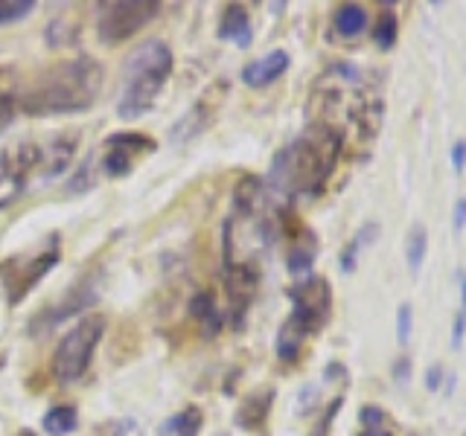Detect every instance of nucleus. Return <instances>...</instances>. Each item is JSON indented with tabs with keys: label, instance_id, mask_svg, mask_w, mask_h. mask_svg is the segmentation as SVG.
<instances>
[{
	"label": "nucleus",
	"instance_id": "f257e3e1",
	"mask_svg": "<svg viewBox=\"0 0 466 436\" xmlns=\"http://www.w3.org/2000/svg\"><path fill=\"white\" fill-rule=\"evenodd\" d=\"M344 137L333 125H309L295 143L280 149L271 161L268 184L283 195H321L335 172Z\"/></svg>",
	"mask_w": 466,
	"mask_h": 436
},
{
	"label": "nucleus",
	"instance_id": "f03ea898",
	"mask_svg": "<svg viewBox=\"0 0 466 436\" xmlns=\"http://www.w3.org/2000/svg\"><path fill=\"white\" fill-rule=\"evenodd\" d=\"M102 90V67L93 55L58 62L38 73L35 82L18 96V105L32 116L79 114L88 111Z\"/></svg>",
	"mask_w": 466,
	"mask_h": 436
},
{
	"label": "nucleus",
	"instance_id": "7ed1b4c3",
	"mask_svg": "<svg viewBox=\"0 0 466 436\" xmlns=\"http://www.w3.org/2000/svg\"><path fill=\"white\" fill-rule=\"evenodd\" d=\"M172 73V50L161 38H149L138 44L123 64V93L116 102L120 120H140L154 108V99L164 90Z\"/></svg>",
	"mask_w": 466,
	"mask_h": 436
},
{
	"label": "nucleus",
	"instance_id": "20e7f679",
	"mask_svg": "<svg viewBox=\"0 0 466 436\" xmlns=\"http://www.w3.org/2000/svg\"><path fill=\"white\" fill-rule=\"evenodd\" d=\"M58 242H62L58 233H50L41 247L9 256V259L0 262V285L6 291L9 306L24 303L29 291L58 265V259H62V245Z\"/></svg>",
	"mask_w": 466,
	"mask_h": 436
},
{
	"label": "nucleus",
	"instance_id": "39448f33",
	"mask_svg": "<svg viewBox=\"0 0 466 436\" xmlns=\"http://www.w3.org/2000/svg\"><path fill=\"white\" fill-rule=\"evenodd\" d=\"M105 326H108L105 314H82V320L62 338V343H58L53 355V375L62 384H73L85 375L93 352L105 334Z\"/></svg>",
	"mask_w": 466,
	"mask_h": 436
},
{
	"label": "nucleus",
	"instance_id": "423d86ee",
	"mask_svg": "<svg viewBox=\"0 0 466 436\" xmlns=\"http://www.w3.org/2000/svg\"><path fill=\"white\" fill-rule=\"evenodd\" d=\"M158 4L154 0H111V4H100V18H96V32L100 41L105 44H120L134 32H140L149 21L158 15Z\"/></svg>",
	"mask_w": 466,
	"mask_h": 436
},
{
	"label": "nucleus",
	"instance_id": "0eeeda50",
	"mask_svg": "<svg viewBox=\"0 0 466 436\" xmlns=\"http://www.w3.org/2000/svg\"><path fill=\"white\" fill-rule=\"evenodd\" d=\"M291 300V320L306 334H315L326 326L329 311H333V288L324 276H306L303 282L288 288Z\"/></svg>",
	"mask_w": 466,
	"mask_h": 436
},
{
	"label": "nucleus",
	"instance_id": "6e6552de",
	"mask_svg": "<svg viewBox=\"0 0 466 436\" xmlns=\"http://www.w3.org/2000/svg\"><path fill=\"white\" fill-rule=\"evenodd\" d=\"M41 161H44V149L32 143H21L0 154V207H6L15 195H21L29 172Z\"/></svg>",
	"mask_w": 466,
	"mask_h": 436
},
{
	"label": "nucleus",
	"instance_id": "1a4fd4ad",
	"mask_svg": "<svg viewBox=\"0 0 466 436\" xmlns=\"http://www.w3.org/2000/svg\"><path fill=\"white\" fill-rule=\"evenodd\" d=\"M260 285V271L251 262H230L225 265V288H227V303H230V317L233 323H242V314L248 311L251 300Z\"/></svg>",
	"mask_w": 466,
	"mask_h": 436
},
{
	"label": "nucleus",
	"instance_id": "9d476101",
	"mask_svg": "<svg viewBox=\"0 0 466 436\" xmlns=\"http://www.w3.org/2000/svg\"><path fill=\"white\" fill-rule=\"evenodd\" d=\"M96 300H100V294H96L91 285H88V288H73V291L65 297V303H58L55 308H47L44 314H38L35 320H32V326H29V332L44 334V332L55 329L62 320H67V317L85 314L91 306H96Z\"/></svg>",
	"mask_w": 466,
	"mask_h": 436
},
{
	"label": "nucleus",
	"instance_id": "9b49d317",
	"mask_svg": "<svg viewBox=\"0 0 466 436\" xmlns=\"http://www.w3.org/2000/svg\"><path fill=\"white\" fill-rule=\"evenodd\" d=\"M286 70H288V53L286 50H271L268 55H262V58H257V62L242 67V82L248 88H265L271 82H277Z\"/></svg>",
	"mask_w": 466,
	"mask_h": 436
},
{
	"label": "nucleus",
	"instance_id": "f8f14e48",
	"mask_svg": "<svg viewBox=\"0 0 466 436\" xmlns=\"http://www.w3.org/2000/svg\"><path fill=\"white\" fill-rule=\"evenodd\" d=\"M219 38L222 41H230L237 47H251L254 41V29H251V15L245 6L239 4H227L222 9V18H219Z\"/></svg>",
	"mask_w": 466,
	"mask_h": 436
},
{
	"label": "nucleus",
	"instance_id": "ddd939ff",
	"mask_svg": "<svg viewBox=\"0 0 466 436\" xmlns=\"http://www.w3.org/2000/svg\"><path fill=\"white\" fill-rule=\"evenodd\" d=\"M274 387H265V390H257V393H251L248 399L242 402V407L237 410V425L242 430H260L268 419V413H271V404H274Z\"/></svg>",
	"mask_w": 466,
	"mask_h": 436
},
{
	"label": "nucleus",
	"instance_id": "4468645a",
	"mask_svg": "<svg viewBox=\"0 0 466 436\" xmlns=\"http://www.w3.org/2000/svg\"><path fill=\"white\" fill-rule=\"evenodd\" d=\"M379 236H382V224H379V222H367V224H361V227L356 230L353 239H350V242L344 245L341 256H338L341 271H344V273H353V271L359 268V256H361L367 247H371V245H376Z\"/></svg>",
	"mask_w": 466,
	"mask_h": 436
},
{
	"label": "nucleus",
	"instance_id": "2eb2a0df",
	"mask_svg": "<svg viewBox=\"0 0 466 436\" xmlns=\"http://www.w3.org/2000/svg\"><path fill=\"white\" fill-rule=\"evenodd\" d=\"M210 123V111H207V102H196L178 123L172 125L169 131V143L172 146H187L192 137H199L204 131V125Z\"/></svg>",
	"mask_w": 466,
	"mask_h": 436
},
{
	"label": "nucleus",
	"instance_id": "dca6fc26",
	"mask_svg": "<svg viewBox=\"0 0 466 436\" xmlns=\"http://www.w3.org/2000/svg\"><path fill=\"white\" fill-rule=\"evenodd\" d=\"M315 256H318V239L309 230H303L300 233V239H295V245H291V250H288V271L295 273V276H303V273H309L312 271V265H315Z\"/></svg>",
	"mask_w": 466,
	"mask_h": 436
},
{
	"label": "nucleus",
	"instance_id": "f3484780",
	"mask_svg": "<svg viewBox=\"0 0 466 436\" xmlns=\"http://www.w3.org/2000/svg\"><path fill=\"white\" fill-rule=\"evenodd\" d=\"M303 341H306V332L288 317V320L280 326V332H277V343H274L277 358H280L283 364H295V361L300 358Z\"/></svg>",
	"mask_w": 466,
	"mask_h": 436
},
{
	"label": "nucleus",
	"instance_id": "a211bd4d",
	"mask_svg": "<svg viewBox=\"0 0 466 436\" xmlns=\"http://www.w3.org/2000/svg\"><path fill=\"white\" fill-rule=\"evenodd\" d=\"M333 27L344 38H356L367 29V9L361 4H341L333 15Z\"/></svg>",
	"mask_w": 466,
	"mask_h": 436
},
{
	"label": "nucleus",
	"instance_id": "6ab92c4d",
	"mask_svg": "<svg viewBox=\"0 0 466 436\" xmlns=\"http://www.w3.org/2000/svg\"><path fill=\"white\" fill-rule=\"evenodd\" d=\"M189 314L196 317V320L207 323L210 338L225 326V314L216 308V297H213V291H199L196 297H192V300H189Z\"/></svg>",
	"mask_w": 466,
	"mask_h": 436
},
{
	"label": "nucleus",
	"instance_id": "aec40b11",
	"mask_svg": "<svg viewBox=\"0 0 466 436\" xmlns=\"http://www.w3.org/2000/svg\"><path fill=\"white\" fill-rule=\"evenodd\" d=\"M201 425H204L201 407L187 404L181 413H175L172 419L164 425V433H161V436H169V433H175V436H199V433H201Z\"/></svg>",
	"mask_w": 466,
	"mask_h": 436
},
{
	"label": "nucleus",
	"instance_id": "412c9836",
	"mask_svg": "<svg viewBox=\"0 0 466 436\" xmlns=\"http://www.w3.org/2000/svg\"><path fill=\"white\" fill-rule=\"evenodd\" d=\"M260 201H262V181L254 175H245L237 184V189H233V204H237L242 215H254Z\"/></svg>",
	"mask_w": 466,
	"mask_h": 436
},
{
	"label": "nucleus",
	"instance_id": "4be33fe9",
	"mask_svg": "<svg viewBox=\"0 0 466 436\" xmlns=\"http://www.w3.org/2000/svg\"><path fill=\"white\" fill-rule=\"evenodd\" d=\"M44 430L50 436H67L76 430V425H79V413H76L73 404H55L44 413Z\"/></svg>",
	"mask_w": 466,
	"mask_h": 436
},
{
	"label": "nucleus",
	"instance_id": "5701e85b",
	"mask_svg": "<svg viewBox=\"0 0 466 436\" xmlns=\"http://www.w3.org/2000/svg\"><path fill=\"white\" fill-rule=\"evenodd\" d=\"M425 253H429V230H425L422 224H414L411 233H408V239H405V262H408L411 276L420 273V268L425 262Z\"/></svg>",
	"mask_w": 466,
	"mask_h": 436
},
{
	"label": "nucleus",
	"instance_id": "b1692460",
	"mask_svg": "<svg viewBox=\"0 0 466 436\" xmlns=\"http://www.w3.org/2000/svg\"><path fill=\"white\" fill-rule=\"evenodd\" d=\"M397 35H399V18L397 12H382L373 24V44L379 50H391L397 44Z\"/></svg>",
	"mask_w": 466,
	"mask_h": 436
},
{
	"label": "nucleus",
	"instance_id": "393cba45",
	"mask_svg": "<svg viewBox=\"0 0 466 436\" xmlns=\"http://www.w3.org/2000/svg\"><path fill=\"white\" fill-rule=\"evenodd\" d=\"M108 149H123V151H152L154 149V140L146 134H138V131H120V134H111L108 137Z\"/></svg>",
	"mask_w": 466,
	"mask_h": 436
},
{
	"label": "nucleus",
	"instance_id": "a878e982",
	"mask_svg": "<svg viewBox=\"0 0 466 436\" xmlns=\"http://www.w3.org/2000/svg\"><path fill=\"white\" fill-rule=\"evenodd\" d=\"M76 151V137H67V140H62V137H55L53 140V161L47 163V177H58L67 163H70V157Z\"/></svg>",
	"mask_w": 466,
	"mask_h": 436
},
{
	"label": "nucleus",
	"instance_id": "bb28decb",
	"mask_svg": "<svg viewBox=\"0 0 466 436\" xmlns=\"http://www.w3.org/2000/svg\"><path fill=\"white\" fill-rule=\"evenodd\" d=\"M76 32H79V27H70L67 15H62V18H55V21L47 27V44L50 47H65V44L76 41Z\"/></svg>",
	"mask_w": 466,
	"mask_h": 436
},
{
	"label": "nucleus",
	"instance_id": "cd10ccee",
	"mask_svg": "<svg viewBox=\"0 0 466 436\" xmlns=\"http://www.w3.org/2000/svg\"><path fill=\"white\" fill-rule=\"evenodd\" d=\"M32 9H35V0H0V27L24 21Z\"/></svg>",
	"mask_w": 466,
	"mask_h": 436
},
{
	"label": "nucleus",
	"instance_id": "c85d7f7f",
	"mask_svg": "<svg viewBox=\"0 0 466 436\" xmlns=\"http://www.w3.org/2000/svg\"><path fill=\"white\" fill-rule=\"evenodd\" d=\"M411 332H414V306L402 303L397 308V341L402 346H408V343H411Z\"/></svg>",
	"mask_w": 466,
	"mask_h": 436
},
{
	"label": "nucleus",
	"instance_id": "c756f323",
	"mask_svg": "<svg viewBox=\"0 0 466 436\" xmlns=\"http://www.w3.org/2000/svg\"><path fill=\"white\" fill-rule=\"evenodd\" d=\"M105 172H108L111 177L128 175V172H131V154L123 151V149H111V151L105 154Z\"/></svg>",
	"mask_w": 466,
	"mask_h": 436
},
{
	"label": "nucleus",
	"instance_id": "7c9ffc66",
	"mask_svg": "<svg viewBox=\"0 0 466 436\" xmlns=\"http://www.w3.org/2000/svg\"><path fill=\"white\" fill-rule=\"evenodd\" d=\"M341 404H344V395H335V399L326 404L324 416H321V419H318V425L312 428V433H309V436H329V428H333V422H335V416H338Z\"/></svg>",
	"mask_w": 466,
	"mask_h": 436
},
{
	"label": "nucleus",
	"instance_id": "2f4dec72",
	"mask_svg": "<svg viewBox=\"0 0 466 436\" xmlns=\"http://www.w3.org/2000/svg\"><path fill=\"white\" fill-rule=\"evenodd\" d=\"M93 161H91V157H88V161L79 166V172H76V177H73V181H70V192H82V189H91L93 186Z\"/></svg>",
	"mask_w": 466,
	"mask_h": 436
},
{
	"label": "nucleus",
	"instance_id": "473e14b6",
	"mask_svg": "<svg viewBox=\"0 0 466 436\" xmlns=\"http://www.w3.org/2000/svg\"><path fill=\"white\" fill-rule=\"evenodd\" d=\"M15 105H18V99L12 96V90L0 88V131H4V128L12 123V116H15Z\"/></svg>",
	"mask_w": 466,
	"mask_h": 436
},
{
	"label": "nucleus",
	"instance_id": "72a5a7b5",
	"mask_svg": "<svg viewBox=\"0 0 466 436\" xmlns=\"http://www.w3.org/2000/svg\"><path fill=\"white\" fill-rule=\"evenodd\" d=\"M391 372H394V379H397V384H408V381H411V372H414V364H411V358H405V355H402V358H397L394 361V367H391Z\"/></svg>",
	"mask_w": 466,
	"mask_h": 436
},
{
	"label": "nucleus",
	"instance_id": "f704fd0d",
	"mask_svg": "<svg viewBox=\"0 0 466 436\" xmlns=\"http://www.w3.org/2000/svg\"><path fill=\"white\" fill-rule=\"evenodd\" d=\"M466 338V308H460L452 320V349H460Z\"/></svg>",
	"mask_w": 466,
	"mask_h": 436
},
{
	"label": "nucleus",
	"instance_id": "c9c22d12",
	"mask_svg": "<svg viewBox=\"0 0 466 436\" xmlns=\"http://www.w3.org/2000/svg\"><path fill=\"white\" fill-rule=\"evenodd\" d=\"M443 379H446L443 364H432L429 369H425V390H429V393H437V390L443 387Z\"/></svg>",
	"mask_w": 466,
	"mask_h": 436
},
{
	"label": "nucleus",
	"instance_id": "e433bc0d",
	"mask_svg": "<svg viewBox=\"0 0 466 436\" xmlns=\"http://www.w3.org/2000/svg\"><path fill=\"white\" fill-rule=\"evenodd\" d=\"M315 402H318V387L315 384H306L300 390V395H298V413H309V410L315 407Z\"/></svg>",
	"mask_w": 466,
	"mask_h": 436
},
{
	"label": "nucleus",
	"instance_id": "4c0bfd02",
	"mask_svg": "<svg viewBox=\"0 0 466 436\" xmlns=\"http://www.w3.org/2000/svg\"><path fill=\"white\" fill-rule=\"evenodd\" d=\"M449 161H452V169H455V175H460V172L466 169V140H455V143H452Z\"/></svg>",
	"mask_w": 466,
	"mask_h": 436
},
{
	"label": "nucleus",
	"instance_id": "58836bf2",
	"mask_svg": "<svg viewBox=\"0 0 466 436\" xmlns=\"http://www.w3.org/2000/svg\"><path fill=\"white\" fill-rule=\"evenodd\" d=\"M359 436H397V430H394L391 416H387L385 422H376V425H364V430H361Z\"/></svg>",
	"mask_w": 466,
	"mask_h": 436
},
{
	"label": "nucleus",
	"instance_id": "ea45409f",
	"mask_svg": "<svg viewBox=\"0 0 466 436\" xmlns=\"http://www.w3.org/2000/svg\"><path fill=\"white\" fill-rule=\"evenodd\" d=\"M452 227L455 233H460L466 227V198H458L455 201V210H452Z\"/></svg>",
	"mask_w": 466,
	"mask_h": 436
},
{
	"label": "nucleus",
	"instance_id": "a19ab883",
	"mask_svg": "<svg viewBox=\"0 0 466 436\" xmlns=\"http://www.w3.org/2000/svg\"><path fill=\"white\" fill-rule=\"evenodd\" d=\"M324 375H326V381H329V379H347V369H344L341 364H329Z\"/></svg>",
	"mask_w": 466,
	"mask_h": 436
},
{
	"label": "nucleus",
	"instance_id": "79ce46f5",
	"mask_svg": "<svg viewBox=\"0 0 466 436\" xmlns=\"http://www.w3.org/2000/svg\"><path fill=\"white\" fill-rule=\"evenodd\" d=\"M460 308H466V271L460 276Z\"/></svg>",
	"mask_w": 466,
	"mask_h": 436
},
{
	"label": "nucleus",
	"instance_id": "37998d69",
	"mask_svg": "<svg viewBox=\"0 0 466 436\" xmlns=\"http://www.w3.org/2000/svg\"><path fill=\"white\" fill-rule=\"evenodd\" d=\"M222 436H230V433H222Z\"/></svg>",
	"mask_w": 466,
	"mask_h": 436
}]
</instances>
